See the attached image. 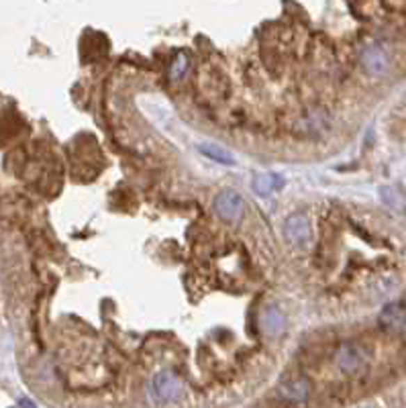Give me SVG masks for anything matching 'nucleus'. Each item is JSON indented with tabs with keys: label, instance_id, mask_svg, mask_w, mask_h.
Instances as JSON below:
<instances>
[{
	"label": "nucleus",
	"instance_id": "f257e3e1",
	"mask_svg": "<svg viewBox=\"0 0 406 408\" xmlns=\"http://www.w3.org/2000/svg\"><path fill=\"white\" fill-rule=\"evenodd\" d=\"M284 237L296 250H309L313 243V227L304 215H292L284 222Z\"/></svg>",
	"mask_w": 406,
	"mask_h": 408
},
{
	"label": "nucleus",
	"instance_id": "f03ea898",
	"mask_svg": "<svg viewBox=\"0 0 406 408\" xmlns=\"http://www.w3.org/2000/svg\"><path fill=\"white\" fill-rule=\"evenodd\" d=\"M243 211H245L243 198L233 190H222L215 198V213L225 222H231V225L239 222L243 219Z\"/></svg>",
	"mask_w": 406,
	"mask_h": 408
},
{
	"label": "nucleus",
	"instance_id": "7ed1b4c3",
	"mask_svg": "<svg viewBox=\"0 0 406 408\" xmlns=\"http://www.w3.org/2000/svg\"><path fill=\"white\" fill-rule=\"evenodd\" d=\"M152 390H154V398L159 405H168V402H174L182 396V382L174 372L165 370L154 377Z\"/></svg>",
	"mask_w": 406,
	"mask_h": 408
},
{
	"label": "nucleus",
	"instance_id": "20e7f679",
	"mask_svg": "<svg viewBox=\"0 0 406 408\" xmlns=\"http://www.w3.org/2000/svg\"><path fill=\"white\" fill-rule=\"evenodd\" d=\"M335 361L345 374H357L366 366V351L359 345L347 343V345L339 347Z\"/></svg>",
	"mask_w": 406,
	"mask_h": 408
},
{
	"label": "nucleus",
	"instance_id": "39448f33",
	"mask_svg": "<svg viewBox=\"0 0 406 408\" xmlns=\"http://www.w3.org/2000/svg\"><path fill=\"white\" fill-rule=\"evenodd\" d=\"M278 392H280L282 398L290 400V402H304L311 394V384L307 377H288L284 380L280 386H278Z\"/></svg>",
	"mask_w": 406,
	"mask_h": 408
},
{
	"label": "nucleus",
	"instance_id": "423d86ee",
	"mask_svg": "<svg viewBox=\"0 0 406 408\" xmlns=\"http://www.w3.org/2000/svg\"><path fill=\"white\" fill-rule=\"evenodd\" d=\"M261 331L268 337H280L286 331V316L278 307H268L261 314Z\"/></svg>",
	"mask_w": 406,
	"mask_h": 408
},
{
	"label": "nucleus",
	"instance_id": "0eeeda50",
	"mask_svg": "<svg viewBox=\"0 0 406 408\" xmlns=\"http://www.w3.org/2000/svg\"><path fill=\"white\" fill-rule=\"evenodd\" d=\"M380 323L386 331L392 333H403L406 329V311L400 304H390L380 314Z\"/></svg>",
	"mask_w": 406,
	"mask_h": 408
},
{
	"label": "nucleus",
	"instance_id": "6e6552de",
	"mask_svg": "<svg viewBox=\"0 0 406 408\" xmlns=\"http://www.w3.org/2000/svg\"><path fill=\"white\" fill-rule=\"evenodd\" d=\"M362 63H364L366 72L372 74V76H382L388 70V58H386V54L380 47H375V45L374 47H368L362 54Z\"/></svg>",
	"mask_w": 406,
	"mask_h": 408
},
{
	"label": "nucleus",
	"instance_id": "1a4fd4ad",
	"mask_svg": "<svg viewBox=\"0 0 406 408\" xmlns=\"http://www.w3.org/2000/svg\"><path fill=\"white\" fill-rule=\"evenodd\" d=\"M278 188H282V178L276 176V174H259L253 180V190L259 196H270L272 192H276Z\"/></svg>",
	"mask_w": 406,
	"mask_h": 408
},
{
	"label": "nucleus",
	"instance_id": "9d476101",
	"mask_svg": "<svg viewBox=\"0 0 406 408\" xmlns=\"http://www.w3.org/2000/svg\"><path fill=\"white\" fill-rule=\"evenodd\" d=\"M198 152H200L202 156L209 157V159L217 161V163H222V165H231V163H235V157L231 156L227 149L219 147V145H209V143H204V145H200V147H198Z\"/></svg>",
	"mask_w": 406,
	"mask_h": 408
},
{
	"label": "nucleus",
	"instance_id": "9b49d317",
	"mask_svg": "<svg viewBox=\"0 0 406 408\" xmlns=\"http://www.w3.org/2000/svg\"><path fill=\"white\" fill-rule=\"evenodd\" d=\"M188 70V60L186 56H176V60L172 63V70H170V78L174 80V82H178V80H182L184 78V74H186Z\"/></svg>",
	"mask_w": 406,
	"mask_h": 408
}]
</instances>
